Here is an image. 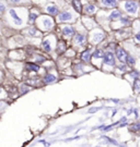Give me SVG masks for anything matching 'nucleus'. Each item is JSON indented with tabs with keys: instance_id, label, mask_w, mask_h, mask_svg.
<instances>
[{
	"instance_id": "393cba45",
	"label": "nucleus",
	"mask_w": 140,
	"mask_h": 147,
	"mask_svg": "<svg viewBox=\"0 0 140 147\" xmlns=\"http://www.w3.org/2000/svg\"><path fill=\"white\" fill-rule=\"evenodd\" d=\"M130 131H132V132H138V131H140V122H137V123L132 124V125L130 126Z\"/></svg>"
},
{
	"instance_id": "f3484780",
	"label": "nucleus",
	"mask_w": 140,
	"mask_h": 147,
	"mask_svg": "<svg viewBox=\"0 0 140 147\" xmlns=\"http://www.w3.org/2000/svg\"><path fill=\"white\" fill-rule=\"evenodd\" d=\"M56 80H57L56 75L52 74V73H48V74H46V75H45V77H44V82L46 83V84H50V83H54Z\"/></svg>"
},
{
	"instance_id": "5701e85b",
	"label": "nucleus",
	"mask_w": 140,
	"mask_h": 147,
	"mask_svg": "<svg viewBox=\"0 0 140 147\" xmlns=\"http://www.w3.org/2000/svg\"><path fill=\"white\" fill-rule=\"evenodd\" d=\"M57 50L59 52H63L66 50V44H65V42H59V44H57Z\"/></svg>"
},
{
	"instance_id": "4be33fe9",
	"label": "nucleus",
	"mask_w": 140,
	"mask_h": 147,
	"mask_svg": "<svg viewBox=\"0 0 140 147\" xmlns=\"http://www.w3.org/2000/svg\"><path fill=\"white\" fill-rule=\"evenodd\" d=\"M134 89L136 93H140V78H135L134 82Z\"/></svg>"
},
{
	"instance_id": "7ed1b4c3",
	"label": "nucleus",
	"mask_w": 140,
	"mask_h": 147,
	"mask_svg": "<svg viewBox=\"0 0 140 147\" xmlns=\"http://www.w3.org/2000/svg\"><path fill=\"white\" fill-rule=\"evenodd\" d=\"M73 20H75L73 19V14L69 10H65V11L58 13V15H57V22H59V23L71 22V21H73Z\"/></svg>"
},
{
	"instance_id": "423d86ee",
	"label": "nucleus",
	"mask_w": 140,
	"mask_h": 147,
	"mask_svg": "<svg viewBox=\"0 0 140 147\" xmlns=\"http://www.w3.org/2000/svg\"><path fill=\"white\" fill-rule=\"evenodd\" d=\"M105 38V34L101 31V29H94L91 33V40L93 43H100Z\"/></svg>"
},
{
	"instance_id": "9d476101",
	"label": "nucleus",
	"mask_w": 140,
	"mask_h": 147,
	"mask_svg": "<svg viewBox=\"0 0 140 147\" xmlns=\"http://www.w3.org/2000/svg\"><path fill=\"white\" fill-rule=\"evenodd\" d=\"M75 27L71 26V25H63V26L61 27V34L63 37H71L75 35Z\"/></svg>"
},
{
	"instance_id": "1a4fd4ad",
	"label": "nucleus",
	"mask_w": 140,
	"mask_h": 147,
	"mask_svg": "<svg viewBox=\"0 0 140 147\" xmlns=\"http://www.w3.org/2000/svg\"><path fill=\"white\" fill-rule=\"evenodd\" d=\"M73 45L76 46H83L85 44V35L82 33H75V37L72 39Z\"/></svg>"
},
{
	"instance_id": "72a5a7b5",
	"label": "nucleus",
	"mask_w": 140,
	"mask_h": 147,
	"mask_svg": "<svg viewBox=\"0 0 140 147\" xmlns=\"http://www.w3.org/2000/svg\"><path fill=\"white\" fill-rule=\"evenodd\" d=\"M134 113H135V117H136V118H138V110H137V109H134Z\"/></svg>"
},
{
	"instance_id": "473e14b6",
	"label": "nucleus",
	"mask_w": 140,
	"mask_h": 147,
	"mask_svg": "<svg viewBox=\"0 0 140 147\" xmlns=\"http://www.w3.org/2000/svg\"><path fill=\"white\" fill-rule=\"evenodd\" d=\"M99 109H100V108H92V109H90V110H89V113H91V112H95V111H98Z\"/></svg>"
},
{
	"instance_id": "f03ea898",
	"label": "nucleus",
	"mask_w": 140,
	"mask_h": 147,
	"mask_svg": "<svg viewBox=\"0 0 140 147\" xmlns=\"http://www.w3.org/2000/svg\"><path fill=\"white\" fill-rule=\"evenodd\" d=\"M37 23H39V26L43 31H50V29L54 27V21L50 16H47V15H44V16H39L37 19Z\"/></svg>"
},
{
	"instance_id": "c756f323",
	"label": "nucleus",
	"mask_w": 140,
	"mask_h": 147,
	"mask_svg": "<svg viewBox=\"0 0 140 147\" xmlns=\"http://www.w3.org/2000/svg\"><path fill=\"white\" fill-rule=\"evenodd\" d=\"M44 60H45L44 57H42V56H37V57H36V60H35V61L42 63V62H44Z\"/></svg>"
},
{
	"instance_id": "bb28decb",
	"label": "nucleus",
	"mask_w": 140,
	"mask_h": 147,
	"mask_svg": "<svg viewBox=\"0 0 140 147\" xmlns=\"http://www.w3.org/2000/svg\"><path fill=\"white\" fill-rule=\"evenodd\" d=\"M103 138L106 139V141L109 142V143H112V144H114V145H117V146H118V143H117V142H115L114 139H112V138H109V137H106V136H103Z\"/></svg>"
},
{
	"instance_id": "c85d7f7f",
	"label": "nucleus",
	"mask_w": 140,
	"mask_h": 147,
	"mask_svg": "<svg viewBox=\"0 0 140 147\" xmlns=\"http://www.w3.org/2000/svg\"><path fill=\"white\" fill-rule=\"evenodd\" d=\"M130 75H131V76L134 77V78H137V77L139 76V72H138V71H136V70H134V71H132V72L130 73Z\"/></svg>"
},
{
	"instance_id": "f704fd0d",
	"label": "nucleus",
	"mask_w": 140,
	"mask_h": 147,
	"mask_svg": "<svg viewBox=\"0 0 140 147\" xmlns=\"http://www.w3.org/2000/svg\"><path fill=\"white\" fill-rule=\"evenodd\" d=\"M0 94H1V88H0Z\"/></svg>"
},
{
	"instance_id": "2f4dec72",
	"label": "nucleus",
	"mask_w": 140,
	"mask_h": 147,
	"mask_svg": "<svg viewBox=\"0 0 140 147\" xmlns=\"http://www.w3.org/2000/svg\"><path fill=\"white\" fill-rule=\"evenodd\" d=\"M135 38H136V40L140 42V32H139V33H137V34L135 35Z\"/></svg>"
},
{
	"instance_id": "4468645a",
	"label": "nucleus",
	"mask_w": 140,
	"mask_h": 147,
	"mask_svg": "<svg viewBox=\"0 0 140 147\" xmlns=\"http://www.w3.org/2000/svg\"><path fill=\"white\" fill-rule=\"evenodd\" d=\"M42 47H43V49H44L46 52H50V51H52L53 48H52V40H50V38H46V39L43 40Z\"/></svg>"
},
{
	"instance_id": "6e6552de",
	"label": "nucleus",
	"mask_w": 140,
	"mask_h": 147,
	"mask_svg": "<svg viewBox=\"0 0 140 147\" xmlns=\"http://www.w3.org/2000/svg\"><path fill=\"white\" fill-rule=\"evenodd\" d=\"M9 14L10 16H11V19L13 20V23L14 25H18V26H20V25L23 24V20H22V17H20V15L17 13V10L16 9H10L9 10Z\"/></svg>"
},
{
	"instance_id": "9b49d317",
	"label": "nucleus",
	"mask_w": 140,
	"mask_h": 147,
	"mask_svg": "<svg viewBox=\"0 0 140 147\" xmlns=\"http://www.w3.org/2000/svg\"><path fill=\"white\" fill-rule=\"evenodd\" d=\"M121 15H123V13H121L120 10L116 9V10H113V11L111 12V13L107 15V17H106V20L107 21H117V20H119V17H120Z\"/></svg>"
},
{
	"instance_id": "aec40b11",
	"label": "nucleus",
	"mask_w": 140,
	"mask_h": 147,
	"mask_svg": "<svg viewBox=\"0 0 140 147\" xmlns=\"http://www.w3.org/2000/svg\"><path fill=\"white\" fill-rule=\"evenodd\" d=\"M26 69L30 70V71H34V72H37L40 71V67L35 63H31V62H27L26 63Z\"/></svg>"
},
{
	"instance_id": "20e7f679",
	"label": "nucleus",
	"mask_w": 140,
	"mask_h": 147,
	"mask_svg": "<svg viewBox=\"0 0 140 147\" xmlns=\"http://www.w3.org/2000/svg\"><path fill=\"white\" fill-rule=\"evenodd\" d=\"M115 52H116V57H117V59H118V61L120 63H126L127 57H128V54L126 52V50H125L124 48L117 46L115 49Z\"/></svg>"
},
{
	"instance_id": "f8f14e48",
	"label": "nucleus",
	"mask_w": 140,
	"mask_h": 147,
	"mask_svg": "<svg viewBox=\"0 0 140 147\" xmlns=\"http://www.w3.org/2000/svg\"><path fill=\"white\" fill-rule=\"evenodd\" d=\"M96 10H98V8H96V6L93 3H86L85 6L83 7V11H84V13L88 14V15L94 14L96 12Z\"/></svg>"
},
{
	"instance_id": "f257e3e1",
	"label": "nucleus",
	"mask_w": 140,
	"mask_h": 147,
	"mask_svg": "<svg viewBox=\"0 0 140 147\" xmlns=\"http://www.w3.org/2000/svg\"><path fill=\"white\" fill-rule=\"evenodd\" d=\"M123 9L128 14L136 15V14H138L139 11V3L136 0H125L123 2Z\"/></svg>"
},
{
	"instance_id": "39448f33",
	"label": "nucleus",
	"mask_w": 140,
	"mask_h": 147,
	"mask_svg": "<svg viewBox=\"0 0 140 147\" xmlns=\"http://www.w3.org/2000/svg\"><path fill=\"white\" fill-rule=\"evenodd\" d=\"M98 2L100 7L105 9H113L118 6V0H98Z\"/></svg>"
},
{
	"instance_id": "dca6fc26",
	"label": "nucleus",
	"mask_w": 140,
	"mask_h": 147,
	"mask_svg": "<svg viewBox=\"0 0 140 147\" xmlns=\"http://www.w3.org/2000/svg\"><path fill=\"white\" fill-rule=\"evenodd\" d=\"M71 4H72V8L76 12H78V13H81V12H82V4H81L80 0H72V1H71Z\"/></svg>"
},
{
	"instance_id": "ddd939ff",
	"label": "nucleus",
	"mask_w": 140,
	"mask_h": 147,
	"mask_svg": "<svg viewBox=\"0 0 140 147\" xmlns=\"http://www.w3.org/2000/svg\"><path fill=\"white\" fill-rule=\"evenodd\" d=\"M46 12L49 15H58V13H59V9H58L57 6H55V4H48L46 7Z\"/></svg>"
},
{
	"instance_id": "a878e982",
	"label": "nucleus",
	"mask_w": 140,
	"mask_h": 147,
	"mask_svg": "<svg viewBox=\"0 0 140 147\" xmlns=\"http://www.w3.org/2000/svg\"><path fill=\"white\" fill-rule=\"evenodd\" d=\"M135 62H136V60H135L134 58L131 57V56H128V57H127V61H126V63H128V64L132 65V64H135Z\"/></svg>"
},
{
	"instance_id": "412c9836",
	"label": "nucleus",
	"mask_w": 140,
	"mask_h": 147,
	"mask_svg": "<svg viewBox=\"0 0 140 147\" xmlns=\"http://www.w3.org/2000/svg\"><path fill=\"white\" fill-rule=\"evenodd\" d=\"M92 56H93V58H95V59H102V58L104 57V51L102 49H96L92 54Z\"/></svg>"
},
{
	"instance_id": "cd10ccee",
	"label": "nucleus",
	"mask_w": 140,
	"mask_h": 147,
	"mask_svg": "<svg viewBox=\"0 0 140 147\" xmlns=\"http://www.w3.org/2000/svg\"><path fill=\"white\" fill-rule=\"evenodd\" d=\"M4 12H6V6L2 2H0V14L4 13Z\"/></svg>"
},
{
	"instance_id": "a211bd4d",
	"label": "nucleus",
	"mask_w": 140,
	"mask_h": 147,
	"mask_svg": "<svg viewBox=\"0 0 140 147\" xmlns=\"http://www.w3.org/2000/svg\"><path fill=\"white\" fill-rule=\"evenodd\" d=\"M39 13L37 12H34V11H31L30 12V14H29V22L31 24L33 23H35V22L37 21V19H39Z\"/></svg>"
},
{
	"instance_id": "6ab92c4d",
	"label": "nucleus",
	"mask_w": 140,
	"mask_h": 147,
	"mask_svg": "<svg viewBox=\"0 0 140 147\" xmlns=\"http://www.w3.org/2000/svg\"><path fill=\"white\" fill-rule=\"evenodd\" d=\"M119 22H120L124 26H129V25L131 24V20H130V17L129 16H123L121 15L120 17H119Z\"/></svg>"
},
{
	"instance_id": "b1692460",
	"label": "nucleus",
	"mask_w": 140,
	"mask_h": 147,
	"mask_svg": "<svg viewBox=\"0 0 140 147\" xmlns=\"http://www.w3.org/2000/svg\"><path fill=\"white\" fill-rule=\"evenodd\" d=\"M27 33H29V35H31V36H39V32H37V29H35V27H33V26L27 29Z\"/></svg>"
},
{
	"instance_id": "2eb2a0df",
	"label": "nucleus",
	"mask_w": 140,
	"mask_h": 147,
	"mask_svg": "<svg viewBox=\"0 0 140 147\" xmlns=\"http://www.w3.org/2000/svg\"><path fill=\"white\" fill-rule=\"evenodd\" d=\"M92 57V54H91V50L90 49H85L81 52V59H82L83 62H89Z\"/></svg>"
},
{
	"instance_id": "0eeeda50",
	"label": "nucleus",
	"mask_w": 140,
	"mask_h": 147,
	"mask_svg": "<svg viewBox=\"0 0 140 147\" xmlns=\"http://www.w3.org/2000/svg\"><path fill=\"white\" fill-rule=\"evenodd\" d=\"M103 63L106 65H114L115 64V56L112 51H106L104 52L103 57Z\"/></svg>"
},
{
	"instance_id": "7c9ffc66",
	"label": "nucleus",
	"mask_w": 140,
	"mask_h": 147,
	"mask_svg": "<svg viewBox=\"0 0 140 147\" xmlns=\"http://www.w3.org/2000/svg\"><path fill=\"white\" fill-rule=\"evenodd\" d=\"M7 1H8L9 3H11V4H18V3H20L22 0H7Z\"/></svg>"
}]
</instances>
